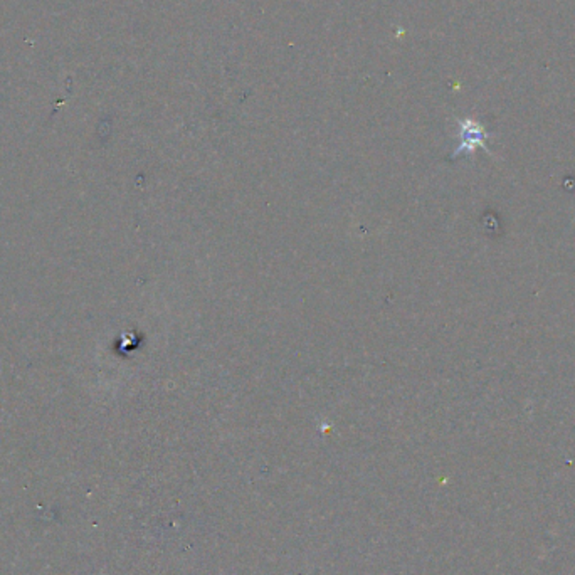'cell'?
Instances as JSON below:
<instances>
[{
    "label": "cell",
    "instance_id": "1",
    "mask_svg": "<svg viewBox=\"0 0 575 575\" xmlns=\"http://www.w3.org/2000/svg\"><path fill=\"white\" fill-rule=\"evenodd\" d=\"M475 145H484V133L478 128H471V131L464 130V142L461 143V148L458 152L464 150H472Z\"/></svg>",
    "mask_w": 575,
    "mask_h": 575
}]
</instances>
